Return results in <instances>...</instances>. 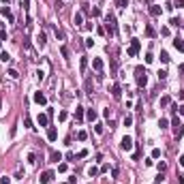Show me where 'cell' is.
Segmentation results:
<instances>
[{
  "label": "cell",
  "instance_id": "obj_42",
  "mask_svg": "<svg viewBox=\"0 0 184 184\" xmlns=\"http://www.w3.org/2000/svg\"><path fill=\"white\" fill-rule=\"evenodd\" d=\"M0 184H11V178L9 176H2V178H0Z\"/></svg>",
  "mask_w": 184,
  "mask_h": 184
},
{
  "label": "cell",
  "instance_id": "obj_45",
  "mask_svg": "<svg viewBox=\"0 0 184 184\" xmlns=\"http://www.w3.org/2000/svg\"><path fill=\"white\" fill-rule=\"evenodd\" d=\"M84 156H88V150H79V154H77V159H84Z\"/></svg>",
  "mask_w": 184,
  "mask_h": 184
},
{
  "label": "cell",
  "instance_id": "obj_8",
  "mask_svg": "<svg viewBox=\"0 0 184 184\" xmlns=\"http://www.w3.org/2000/svg\"><path fill=\"white\" fill-rule=\"evenodd\" d=\"M36 122H39V126H47V124H49V116H47V113H39V116H36Z\"/></svg>",
  "mask_w": 184,
  "mask_h": 184
},
{
  "label": "cell",
  "instance_id": "obj_9",
  "mask_svg": "<svg viewBox=\"0 0 184 184\" xmlns=\"http://www.w3.org/2000/svg\"><path fill=\"white\" fill-rule=\"evenodd\" d=\"M36 45H39L41 49L47 45V36H45V32H39V34H36Z\"/></svg>",
  "mask_w": 184,
  "mask_h": 184
},
{
  "label": "cell",
  "instance_id": "obj_5",
  "mask_svg": "<svg viewBox=\"0 0 184 184\" xmlns=\"http://www.w3.org/2000/svg\"><path fill=\"white\" fill-rule=\"evenodd\" d=\"M120 148L124 150V152H128V150L133 148V139L128 137V135H124V137H122V141H120Z\"/></svg>",
  "mask_w": 184,
  "mask_h": 184
},
{
  "label": "cell",
  "instance_id": "obj_31",
  "mask_svg": "<svg viewBox=\"0 0 184 184\" xmlns=\"http://www.w3.org/2000/svg\"><path fill=\"white\" fill-rule=\"evenodd\" d=\"M77 139H79V141H86V139H88V133H86V131H79L77 133Z\"/></svg>",
  "mask_w": 184,
  "mask_h": 184
},
{
  "label": "cell",
  "instance_id": "obj_44",
  "mask_svg": "<svg viewBox=\"0 0 184 184\" xmlns=\"http://www.w3.org/2000/svg\"><path fill=\"white\" fill-rule=\"evenodd\" d=\"M0 41H7V30L0 28Z\"/></svg>",
  "mask_w": 184,
  "mask_h": 184
},
{
  "label": "cell",
  "instance_id": "obj_40",
  "mask_svg": "<svg viewBox=\"0 0 184 184\" xmlns=\"http://www.w3.org/2000/svg\"><path fill=\"white\" fill-rule=\"evenodd\" d=\"M28 161H30L32 165H34V163H36V154H34V152H30V154H28Z\"/></svg>",
  "mask_w": 184,
  "mask_h": 184
},
{
  "label": "cell",
  "instance_id": "obj_27",
  "mask_svg": "<svg viewBox=\"0 0 184 184\" xmlns=\"http://www.w3.org/2000/svg\"><path fill=\"white\" fill-rule=\"evenodd\" d=\"M156 169H159V174H165V171H167V163H163V161H161V163L156 165Z\"/></svg>",
  "mask_w": 184,
  "mask_h": 184
},
{
  "label": "cell",
  "instance_id": "obj_24",
  "mask_svg": "<svg viewBox=\"0 0 184 184\" xmlns=\"http://www.w3.org/2000/svg\"><path fill=\"white\" fill-rule=\"evenodd\" d=\"M88 176L90 178H96V176H99V167H88Z\"/></svg>",
  "mask_w": 184,
  "mask_h": 184
},
{
  "label": "cell",
  "instance_id": "obj_50",
  "mask_svg": "<svg viewBox=\"0 0 184 184\" xmlns=\"http://www.w3.org/2000/svg\"><path fill=\"white\" fill-rule=\"evenodd\" d=\"M178 113H180V116H184V105H180V107H178Z\"/></svg>",
  "mask_w": 184,
  "mask_h": 184
},
{
  "label": "cell",
  "instance_id": "obj_14",
  "mask_svg": "<svg viewBox=\"0 0 184 184\" xmlns=\"http://www.w3.org/2000/svg\"><path fill=\"white\" fill-rule=\"evenodd\" d=\"M86 118H88L90 122H96V118H99V113H96L94 109H86Z\"/></svg>",
  "mask_w": 184,
  "mask_h": 184
},
{
  "label": "cell",
  "instance_id": "obj_39",
  "mask_svg": "<svg viewBox=\"0 0 184 184\" xmlns=\"http://www.w3.org/2000/svg\"><path fill=\"white\" fill-rule=\"evenodd\" d=\"M67 169H69V167H67V163H60V165H58V171H60V174H64Z\"/></svg>",
  "mask_w": 184,
  "mask_h": 184
},
{
  "label": "cell",
  "instance_id": "obj_11",
  "mask_svg": "<svg viewBox=\"0 0 184 184\" xmlns=\"http://www.w3.org/2000/svg\"><path fill=\"white\" fill-rule=\"evenodd\" d=\"M47 139H49V141H56V139H58V131H56V126H49V128H47Z\"/></svg>",
  "mask_w": 184,
  "mask_h": 184
},
{
  "label": "cell",
  "instance_id": "obj_23",
  "mask_svg": "<svg viewBox=\"0 0 184 184\" xmlns=\"http://www.w3.org/2000/svg\"><path fill=\"white\" fill-rule=\"evenodd\" d=\"M171 105V99L169 96H161V107H169Z\"/></svg>",
  "mask_w": 184,
  "mask_h": 184
},
{
  "label": "cell",
  "instance_id": "obj_25",
  "mask_svg": "<svg viewBox=\"0 0 184 184\" xmlns=\"http://www.w3.org/2000/svg\"><path fill=\"white\" fill-rule=\"evenodd\" d=\"M169 26H174V28H180V26H182V21L178 19V17H171V19H169Z\"/></svg>",
  "mask_w": 184,
  "mask_h": 184
},
{
  "label": "cell",
  "instance_id": "obj_34",
  "mask_svg": "<svg viewBox=\"0 0 184 184\" xmlns=\"http://www.w3.org/2000/svg\"><path fill=\"white\" fill-rule=\"evenodd\" d=\"M67 118H69V113L64 111V109H62L60 113H58V120H60V122H64V120H67Z\"/></svg>",
  "mask_w": 184,
  "mask_h": 184
},
{
  "label": "cell",
  "instance_id": "obj_53",
  "mask_svg": "<svg viewBox=\"0 0 184 184\" xmlns=\"http://www.w3.org/2000/svg\"><path fill=\"white\" fill-rule=\"evenodd\" d=\"M2 2H4V4H9V2H11V0H2Z\"/></svg>",
  "mask_w": 184,
  "mask_h": 184
},
{
  "label": "cell",
  "instance_id": "obj_52",
  "mask_svg": "<svg viewBox=\"0 0 184 184\" xmlns=\"http://www.w3.org/2000/svg\"><path fill=\"white\" fill-rule=\"evenodd\" d=\"M0 109H2V96H0Z\"/></svg>",
  "mask_w": 184,
  "mask_h": 184
},
{
  "label": "cell",
  "instance_id": "obj_33",
  "mask_svg": "<svg viewBox=\"0 0 184 184\" xmlns=\"http://www.w3.org/2000/svg\"><path fill=\"white\" fill-rule=\"evenodd\" d=\"M161 62H169V54H167V51H161Z\"/></svg>",
  "mask_w": 184,
  "mask_h": 184
},
{
  "label": "cell",
  "instance_id": "obj_22",
  "mask_svg": "<svg viewBox=\"0 0 184 184\" xmlns=\"http://www.w3.org/2000/svg\"><path fill=\"white\" fill-rule=\"evenodd\" d=\"M7 75H9L11 79H19V73H17V69H9V71H7Z\"/></svg>",
  "mask_w": 184,
  "mask_h": 184
},
{
  "label": "cell",
  "instance_id": "obj_7",
  "mask_svg": "<svg viewBox=\"0 0 184 184\" xmlns=\"http://www.w3.org/2000/svg\"><path fill=\"white\" fill-rule=\"evenodd\" d=\"M32 99H34L36 105H45V103H47V96L43 94V92H34V96H32Z\"/></svg>",
  "mask_w": 184,
  "mask_h": 184
},
{
  "label": "cell",
  "instance_id": "obj_20",
  "mask_svg": "<svg viewBox=\"0 0 184 184\" xmlns=\"http://www.w3.org/2000/svg\"><path fill=\"white\" fill-rule=\"evenodd\" d=\"M174 47L178 51H184V41L182 39H174Z\"/></svg>",
  "mask_w": 184,
  "mask_h": 184
},
{
  "label": "cell",
  "instance_id": "obj_37",
  "mask_svg": "<svg viewBox=\"0 0 184 184\" xmlns=\"http://www.w3.org/2000/svg\"><path fill=\"white\" fill-rule=\"evenodd\" d=\"M133 124V116H124V126H131Z\"/></svg>",
  "mask_w": 184,
  "mask_h": 184
},
{
  "label": "cell",
  "instance_id": "obj_38",
  "mask_svg": "<svg viewBox=\"0 0 184 184\" xmlns=\"http://www.w3.org/2000/svg\"><path fill=\"white\" fill-rule=\"evenodd\" d=\"M86 92L92 94V82H90V79H86Z\"/></svg>",
  "mask_w": 184,
  "mask_h": 184
},
{
  "label": "cell",
  "instance_id": "obj_2",
  "mask_svg": "<svg viewBox=\"0 0 184 184\" xmlns=\"http://www.w3.org/2000/svg\"><path fill=\"white\" fill-rule=\"evenodd\" d=\"M116 28H118V24H116V15H113V13H107V24H105V34H109V36H113V34H116Z\"/></svg>",
  "mask_w": 184,
  "mask_h": 184
},
{
  "label": "cell",
  "instance_id": "obj_36",
  "mask_svg": "<svg viewBox=\"0 0 184 184\" xmlns=\"http://www.w3.org/2000/svg\"><path fill=\"white\" fill-rule=\"evenodd\" d=\"M159 79H161V82H165V79H167V71H165V69H161V71H159Z\"/></svg>",
  "mask_w": 184,
  "mask_h": 184
},
{
  "label": "cell",
  "instance_id": "obj_21",
  "mask_svg": "<svg viewBox=\"0 0 184 184\" xmlns=\"http://www.w3.org/2000/svg\"><path fill=\"white\" fill-rule=\"evenodd\" d=\"M84 113H86L84 107H77V109H75V120H82V118H84Z\"/></svg>",
  "mask_w": 184,
  "mask_h": 184
},
{
  "label": "cell",
  "instance_id": "obj_28",
  "mask_svg": "<svg viewBox=\"0 0 184 184\" xmlns=\"http://www.w3.org/2000/svg\"><path fill=\"white\" fill-rule=\"evenodd\" d=\"M94 133L96 135H103V133H105V128H103V124L99 122V124H94Z\"/></svg>",
  "mask_w": 184,
  "mask_h": 184
},
{
  "label": "cell",
  "instance_id": "obj_32",
  "mask_svg": "<svg viewBox=\"0 0 184 184\" xmlns=\"http://www.w3.org/2000/svg\"><path fill=\"white\" fill-rule=\"evenodd\" d=\"M0 60H2V62H9V60H11V56H9L7 51H0Z\"/></svg>",
  "mask_w": 184,
  "mask_h": 184
},
{
  "label": "cell",
  "instance_id": "obj_35",
  "mask_svg": "<svg viewBox=\"0 0 184 184\" xmlns=\"http://www.w3.org/2000/svg\"><path fill=\"white\" fill-rule=\"evenodd\" d=\"M84 41H86L84 45L88 47V49H90V47H94V41H92V36H88V39H84Z\"/></svg>",
  "mask_w": 184,
  "mask_h": 184
},
{
  "label": "cell",
  "instance_id": "obj_16",
  "mask_svg": "<svg viewBox=\"0 0 184 184\" xmlns=\"http://www.w3.org/2000/svg\"><path fill=\"white\" fill-rule=\"evenodd\" d=\"M92 69H94V71H103V60L101 58H94V60H92Z\"/></svg>",
  "mask_w": 184,
  "mask_h": 184
},
{
  "label": "cell",
  "instance_id": "obj_10",
  "mask_svg": "<svg viewBox=\"0 0 184 184\" xmlns=\"http://www.w3.org/2000/svg\"><path fill=\"white\" fill-rule=\"evenodd\" d=\"M161 13H163L161 4H152V7H150V15H152V17H161Z\"/></svg>",
  "mask_w": 184,
  "mask_h": 184
},
{
  "label": "cell",
  "instance_id": "obj_3",
  "mask_svg": "<svg viewBox=\"0 0 184 184\" xmlns=\"http://www.w3.org/2000/svg\"><path fill=\"white\" fill-rule=\"evenodd\" d=\"M139 49H141V41L139 39H131V45H128V49H126V56L135 58L139 54Z\"/></svg>",
  "mask_w": 184,
  "mask_h": 184
},
{
  "label": "cell",
  "instance_id": "obj_51",
  "mask_svg": "<svg viewBox=\"0 0 184 184\" xmlns=\"http://www.w3.org/2000/svg\"><path fill=\"white\" fill-rule=\"evenodd\" d=\"M180 165H182V167H184V154H182V156H180Z\"/></svg>",
  "mask_w": 184,
  "mask_h": 184
},
{
  "label": "cell",
  "instance_id": "obj_1",
  "mask_svg": "<svg viewBox=\"0 0 184 184\" xmlns=\"http://www.w3.org/2000/svg\"><path fill=\"white\" fill-rule=\"evenodd\" d=\"M135 82H137L139 88H146V84H148V73H146L143 67H137V69H135Z\"/></svg>",
  "mask_w": 184,
  "mask_h": 184
},
{
  "label": "cell",
  "instance_id": "obj_29",
  "mask_svg": "<svg viewBox=\"0 0 184 184\" xmlns=\"http://www.w3.org/2000/svg\"><path fill=\"white\" fill-rule=\"evenodd\" d=\"M24 126H26V128H34V126H32V118H30V116L24 118Z\"/></svg>",
  "mask_w": 184,
  "mask_h": 184
},
{
  "label": "cell",
  "instance_id": "obj_49",
  "mask_svg": "<svg viewBox=\"0 0 184 184\" xmlns=\"http://www.w3.org/2000/svg\"><path fill=\"white\" fill-rule=\"evenodd\" d=\"M178 73H180V75H184V62L180 64V67H178Z\"/></svg>",
  "mask_w": 184,
  "mask_h": 184
},
{
  "label": "cell",
  "instance_id": "obj_6",
  "mask_svg": "<svg viewBox=\"0 0 184 184\" xmlns=\"http://www.w3.org/2000/svg\"><path fill=\"white\" fill-rule=\"evenodd\" d=\"M111 96H113L116 101L122 99V86H120V84H113V86H111Z\"/></svg>",
  "mask_w": 184,
  "mask_h": 184
},
{
  "label": "cell",
  "instance_id": "obj_4",
  "mask_svg": "<svg viewBox=\"0 0 184 184\" xmlns=\"http://www.w3.org/2000/svg\"><path fill=\"white\" fill-rule=\"evenodd\" d=\"M54 176H56V174H54L51 169H47V171H43V174L39 176V180H41V184H49L54 180Z\"/></svg>",
  "mask_w": 184,
  "mask_h": 184
},
{
  "label": "cell",
  "instance_id": "obj_13",
  "mask_svg": "<svg viewBox=\"0 0 184 184\" xmlns=\"http://www.w3.org/2000/svg\"><path fill=\"white\" fill-rule=\"evenodd\" d=\"M0 13L4 15V17H7L9 21H13V13H11V9H9V4H4L2 9H0Z\"/></svg>",
  "mask_w": 184,
  "mask_h": 184
},
{
  "label": "cell",
  "instance_id": "obj_54",
  "mask_svg": "<svg viewBox=\"0 0 184 184\" xmlns=\"http://www.w3.org/2000/svg\"><path fill=\"white\" fill-rule=\"evenodd\" d=\"M0 43H2V41H0ZM0 47H2V45H0Z\"/></svg>",
  "mask_w": 184,
  "mask_h": 184
},
{
  "label": "cell",
  "instance_id": "obj_18",
  "mask_svg": "<svg viewBox=\"0 0 184 184\" xmlns=\"http://www.w3.org/2000/svg\"><path fill=\"white\" fill-rule=\"evenodd\" d=\"M79 71H82V73H86V71H88V58H82V60H79Z\"/></svg>",
  "mask_w": 184,
  "mask_h": 184
},
{
  "label": "cell",
  "instance_id": "obj_12",
  "mask_svg": "<svg viewBox=\"0 0 184 184\" xmlns=\"http://www.w3.org/2000/svg\"><path fill=\"white\" fill-rule=\"evenodd\" d=\"M73 24H75V26H82V24H84V11H77V13H75Z\"/></svg>",
  "mask_w": 184,
  "mask_h": 184
},
{
  "label": "cell",
  "instance_id": "obj_17",
  "mask_svg": "<svg viewBox=\"0 0 184 184\" xmlns=\"http://www.w3.org/2000/svg\"><path fill=\"white\" fill-rule=\"evenodd\" d=\"M49 159L54 161V163H58V161H62V154L58 152V150H51V152H49Z\"/></svg>",
  "mask_w": 184,
  "mask_h": 184
},
{
  "label": "cell",
  "instance_id": "obj_43",
  "mask_svg": "<svg viewBox=\"0 0 184 184\" xmlns=\"http://www.w3.org/2000/svg\"><path fill=\"white\" fill-rule=\"evenodd\" d=\"M56 39H60V41L64 39V32H62V30H58V28H56Z\"/></svg>",
  "mask_w": 184,
  "mask_h": 184
},
{
  "label": "cell",
  "instance_id": "obj_19",
  "mask_svg": "<svg viewBox=\"0 0 184 184\" xmlns=\"http://www.w3.org/2000/svg\"><path fill=\"white\" fill-rule=\"evenodd\" d=\"M60 54H62L64 60H69V58H71V51H69V47H67V45H60Z\"/></svg>",
  "mask_w": 184,
  "mask_h": 184
},
{
  "label": "cell",
  "instance_id": "obj_41",
  "mask_svg": "<svg viewBox=\"0 0 184 184\" xmlns=\"http://www.w3.org/2000/svg\"><path fill=\"white\" fill-rule=\"evenodd\" d=\"M159 156H161V148H154L152 150V159H159Z\"/></svg>",
  "mask_w": 184,
  "mask_h": 184
},
{
  "label": "cell",
  "instance_id": "obj_30",
  "mask_svg": "<svg viewBox=\"0 0 184 184\" xmlns=\"http://www.w3.org/2000/svg\"><path fill=\"white\" fill-rule=\"evenodd\" d=\"M159 126L161 128H167V126H169V120H167V118H161V120H159Z\"/></svg>",
  "mask_w": 184,
  "mask_h": 184
},
{
  "label": "cell",
  "instance_id": "obj_26",
  "mask_svg": "<svg viewBox=\"0 0 184 184\" xmlns=\"http://www.w3.org/2000/svg\"><path fill=\"white\" fill-rule=\"evenodd\" d=\"M116 7L118 9H126L128 7V0H116Z\"/></svg>",
  "mask_w": 184,
  "mask_h": 184
},
{
  "label": "cell",
  "instance_id": "obj_48",
  "mask_svg": "<svg viewBox=\"0 0 184 184\" xmlns=\"http://www.w3.org/2000/svg\"><path fill=\"white\" fill-rule=\"evenodd\" d=\"M163 180H165V176H163V174H159V176H156V184H161Z\"/></svg>",
  "mask_w": 184,
  "mask_h": 184
},
{
  "label": "cell",
  "instance_id": "obj_47",
  "mask_svg": "<svg viewBox=\"0 0 184 184\" xmlns=\"http://www.w3.org/2000/svg\"><path fill=\"white\" fill-rule=\"evenodd\" d=\"M152 60H154V56H152V54H146V62L150 64V62H152Z\"/></svg>",
  "mask_w": 184,
  "mask_h": 184
},
{
  "label": "cell",
  "instance_id": "obj_46",
  "mask_svg": "<svg viewBox=\"0 0 184 184\" xmlns=\"http://www.w3.org/2000/svg\"><path fill=\"white\" fill-rule=\"evenodd\" d=\"M174 7H178V9H182V7H184V0H176V2H174Z\"/></svg>",
  "mask_w": 184,
  "mask_h": 184
},
{
  "label": "cell",
  "instance_id": "obj_15",
  "mask_svg": "<svg viewBox=\"0 0 184 184\" xmlns=\"http://www.w3.org/2000/svg\"><path fill=\"white\" fill-rule=\"evenodd\" d=\"M146 36H150V39H154V36H156V28H154V26H146Z\"/></svg>",
  "mask_w": 184,
  "mask_h": 184
}]
</instances>
